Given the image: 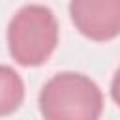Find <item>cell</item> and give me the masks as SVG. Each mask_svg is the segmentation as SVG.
Returning a JSON list of instances; mask_svg holds the SVG:
<instances>
[{
	"mask_svg": "<svg viewBox=\"0 0 120 120\" xmlns=\"http://www.w3.org/2000/svg\"><path fill=\"white\" fill-rule=\"evenodd\" d=\"M6 36L11 58L24 68H34L45 64L54 52L58 22L51 8L26 4L11 17Z\"/></svg>",
	"mask_w": 120,
	"mask_h": 120,
	"instance_id": "cell-2",
	"label": "cell"
},
{
	"mask_svg": "<svg viewBox=\"0 0 120 120\" xmlns=\"http://www.w3.org/2000/svg\"><path fill=\"white\" fill-rule=\"evenodd\" d=\"M111 98H112V101L120 107V68L114 71L112 81H111Z\"/></svg>",
	"mask_w": 120,
	"mask_h": 120,
	"instance_id": "cell-5",
	"label": "cell"
},
{
	"mask_svg": "<svg viewBox=\"0 0 120 120\" xmlns=\"http://www.w3.org/2000/svg\"><path fill=\"white\" fill-rule=\"evenodd\" d=\"M38 105L43 120H99L103 94L88 75L62 71L41 86Z\"/></svg>",
	"mask_w": 120,
	"mask_h": 120,
	"instance_id": "cell-1",
	"label": "cell"
},
{
	"mask_svg": "<svg viewBox=\"0 0 120 120\" xmlns=\"http://www.w3.org/2000/svg\"><path fill=\"white\" fill-rule=\"evenodd\" d=\"M69 17L75 28L92 41L120 36V0H69Z\"/></svg>",
	"mask_w": 120,
	"mask_h": 120,
	"instance_id": "cell-3",
	"label": "cell"
},
{
	"mask_svg": "<svg viewBox=\"0 0 120 120\" xmlns=\"http://www.w3.org/2000/svg\"><path fill=\"white\" fill-rule=\"evenodd\" d=\"M24 101V82L21 75L6 64H0V116L13 114Z\"/></svg>",
	"mask_w": 120,
	"mask_h": 120,
	"instance_id": "cell-4",
	"label": "cell"
}]
</instances>
